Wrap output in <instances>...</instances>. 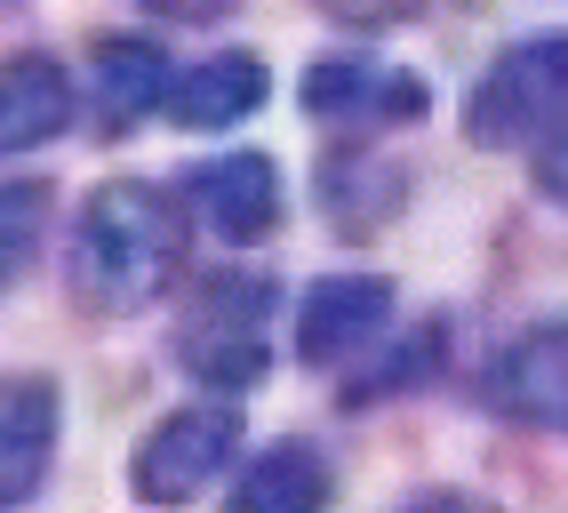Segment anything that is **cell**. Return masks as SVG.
<instances>
[{
	"mask_svg": "<svg viewBox=\"0 0 568 513\" xmlns=\"http://www.w3.org/2000/svg\"><path fill=\"white\" fill-rule=\"evenodd\" d=\"M273 313L281 289L264 273H216L193 289V305L176 321V361L216 393H241L273 370Z\"/></svg>",
	"mask_w": 568,
	"mask_h": 513,
	"instance_id": "obj_2",
	"label": "cell"
},
{
	"mask_svg": "<svg viewBox=\"0 0 568 513\" xmlns=\"http://www.w3.org/2000/svg\"><path fill=\"white\" fill-rule=\"evenodd\" d=\"M393 513H497V505H480V497H465V490H425V497H408V505H393Z\"/></svg>",
	"mask_w": 568,
	"mask_h": 513,
	"instance_id": "obj_20",
	"label": "cell"
},
{
	"mask_svg": "<svg viewBox=\"0 0 568 513\" xmlns=\"http://www.w3.org/2000/svg\"><path fill=\"white\" fill-rule=\"evenodd\" d=\"M224 513H328V457L313 442H273L233 482Z\"/></svg>",
	"mask_w": 568,
	"mask_h": 513,
	"instance_id": "obj_13",
	"label": "cell"
},
{
	"mask_svg": "<svg viewBox=\"0 0 568 513\" xmlns=\"http://www.w3.org/2000/svg\"><path fill=\"white\" fill-rule=\"evenodd\" d=\"M560 121H568V32L497 49V64H488L473 81V97H465V137L488 144V153L537 144Z\"/></svg>",
	"mask_w": 568,
	"mask_h": 513,
	"instance_id": "obj_3",
	"label": "cell"
},
{
	"mask_svg": "<svg viewBox=\"0 0 568 513\" xmlns=\"http://www.w3.org/2000/svg\"><path fill=\"white\" fill-rule=\"evenodd\" d=\"M0 9H9V0H0Z\"/></svg>",
	"mask_w": 568,
	"mask_h": 513,
	"instance_id": "obj_21",
	"label": "cell"
},
{
	"mask_svg": "<svg viewBox=\"0 0 568 513\" xmlns=\"http://www.w3.org/2000/svg\"><path fill=\"white\" fill-rule=\"evenodd\" d=\"M393 321V281L376 273H328L305 289V305H296V361H313V370H336L345 353L376 345Z\"/></svg>",
	"mask_w": 568,
	"mask_h": 513,
	"instance_id": "obj_8",
	"label": "cell"
},
{
	"mask_svg": "<svg viewBox=\"0 0 568 513\" xmlns=\"http://www.w3.org/2000/svg\"><path fill=\"white\" fill-rule=\"evenodd\" d=\"M433 89L416 81L408 64H385V57H345L328 49L313 57L305 72V113L321 129H345V137H376V129H400V121H425Z\"/></svg>",
	"mask_w": 568,
	"mask_h": 513,
	"instance_id": "obj_5",
	"label": "cell"
},
{
	"mask_svg": "<svg viewBox=\"0 0 568 513\" xmlns=\"http://www.w3.org/2000/svg\"><path fill=\"white\" fill-rule=\"evenodd\" d=\"M184 209H193L216 241L248 249V241H264L281 225V169L264 153H224V161L184 177Z\"/></svg>",
	"mask_w": 568,
	"mask_h": 513,
	"instance_id": "obj_9",
	"label": "cell"
},
{
	"mask_svg": "<svg viewBox=\"0 0 568 513\" xmlns=\"http://www.w3.org/2000/svg\"><path fill=\"white\" fill-rule=\"evenodd\" d=\"M241 457V410L233 401H193V410L161 418L129 457V490L144 505H193L224 465Z\"/></svg>",
	"mask_w": 568,
	"mask_h": 513,
	"instance_id": "obj_4",
	"label": "cell"
},
{
	"mask_svg": "<svg viewBox=\"0 0 568 513\" xmlns=\"http://www.w3.org/2000/svg\"><path fill=\"white\" fill-rule=\"evenodd\" d=\"M480 401L505 425L568 433V321H545V329H528V338H513L497 361H488Z\"/></svg>",
	"mask_w": 568,
	"mask_h": 513,
	"instance_id": "obj_6",
	"label": "cell"
},
{
	"mask_svg": "<svg viewBox=\"0 0 568 513\" xmlns=\"http://www.w3.org/2000/svg\"><path fill=\"white\" fill-rule=\"evenodd\" d=\"M264 89H273V81H264V57L256 49H216V57L176 72V89H169L161 113L184 121V129H233V121H248L264 104Z\"/></svg>",
	"mask_w": 568,
	"mask_h": 513,
	"instance_id": "obj_12",
	"label": "cell"
},
{
	"mask_svg": "<svg viewBox=\"0 0 568 513\" xmlns=\"http://www.w3.org/2000/svg\"><path fill=\"white\" fill-rule=\"evenodd\" d=\"M528 153H537V193H545L552 209H568V121H560L552 137H537Z\"/></svg>",
	"mask_w": 568,
	"mask_h": 513,
	"instance_id": "obj_17",
	"label": "cell"
},
{
	"mask_svg": "<svg viewBox=\"0 0 568 513\" xmlns=\"http://www.w3.org/2000/svg\"><path fill=\"white\" fill-rule=\"evenodd\" d=\"M176 89L169 72V49L153 32H104L89 49V113H97V137H129L136 121H153Z\"/></svg>",
	"mask_w": 568,
	"mask_h": 513,
	"instance_id": "obj_7",
	"label": "cell"
},
{
	"mask_svg": "<svg viewBox=\"0 0 568 513\" xmlns=\"http://www.w3.org/2000/svg\"><path fill=\"white\" fill-rule=\"evenodd\" d=\"M72 129V81L49 49H9L0 57V161L24 144H49Z\"/></svg>",
	"mask_w": 568,
	"mask_h": 513,
	"instance_id": "obj_11",
	"label": "cell"
},
{
	"mask_svg": "<svg viewBox=\"0 0 568 513\" xmlns=\"http://www.w3.org/2000/svg\"><path fill=\"white\" fill-rule=\"evenodd\" d=\"M184 265V201L144 185V177H112L89 193L81 225H72V298L97 321H129L161 298Z\"/></svg>",
	"mask_w": 568,
	"mask_h": 513,
	"instance_id": "obj_1",
	"label": "cell"
},
{
	"mask_svg": "<svg viewBox=\"0 0 568 513\" xmlns=\"http://www.w3.org/2000/svg\"><path fill=\"white\" fill-rule=\"evenodd\" d=\"M328 17H345V24H408L425 0H321Z\"/></svg>",
	"mask_w": 568,
	"mask_h": 513,
	"instance_id": "obj_18",
	"label": "cell"
},
{
	"mask_svg": "<svg viewBox=\"0 0 568 513\" xmlns=\"http://www.w3.org/2000/svg\"><path fill=\"white\" fill-rule=\"evenodd\" d=\"M49 217H57V185H41V177L0 185V289H17L32 265H41Z\"/></svg>",
	"mask_w": 568,
	"mask_h": 513,
	"instance_id": "obj_15",
	"label": "cell"
},
{
	"mask_svg": "<svg viewBox=\"0 0 568 513\" xmlns=\"http://www.w3.org/2000/svg\"><path fill=\"white\" fill-rule=\"evenodd\" d=\"M440 361V321H425V338L416 345H393L385 361H376V370L361 378V385H345V401H385V393H400V385H416Z\"/></svg>",
	"mask_w": 568,
	"mask_h": 513,
	"instance_id": "obj_16",
	"label": "cell"
},
{
	"mask_svg": "<svg viewBox=\"0 0 568 513\" xmlns=\"http://www.w3.org/2000/svg\"><path fill=\"white\" fill-rule=\"evenodd\" d=\"M57 385L49 378H0V513L24 505L49 482L57 457Z\"/></svg>",
	"mask_w": 568,
	"mask_h": 513,
	"instance_id": "obj_10",
	"label": "cell"
},
{
	"mask_svg": "<svg viewBox=\"0 0 568 513\" xmlns=\"http://www.w3.org/2000/svg\"><path fill=\"white\" fill-rule=\"evenodd\" d=\"M321 193H328V225H345L353 241H368L376 225H393L408 209V169L376 161V153H345L321 169Z\"/></svg>",
	"mask_w": 568,
	"mask_h": 513,
	"instance_id": "obj_14",
	"label": "cell"
},
{
	"mask_svg": "<svg viewBox=\"0 0 568 513\" xmlns=\"http://www.w3.org/2000/svg\"><path fill=\"white\" fill-rule=\"evenodd\" d=\"M136 9H153L169 24H216V17H233L241 0H136Z\"/></svg>",
	"mask_w": 568,
	"mask_h": 513,
	"instance_id": "obj_19",
	"label": "cell"
}]
</instances>
